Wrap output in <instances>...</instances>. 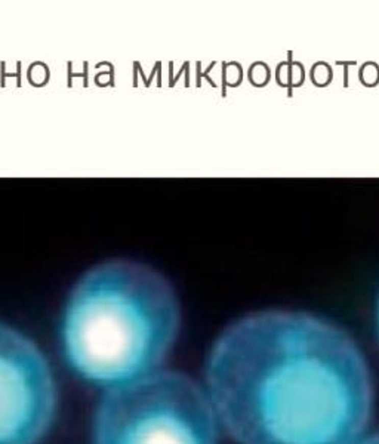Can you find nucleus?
<instances>
[{
	"label": "nucleus",
	"mask_w": 379,
	"mask_h": 444,
	"mask_svg": "<svg viewBox=\"0 0 379 444\" xmlns=\"http://www.w3.org/2000/svg\"><path fill=\"white\" fill-rule=\"evenodd\" d=\"M206 379L215 413L240 444H354L373 404L357 344L301 311H261L228 326Z\"/></svg>",
	"instance_id": "obj_1"
},
{
	"label": "nucleus",
	"mask_w": 379,
	"mask_h": 444,
	"mask_svg": "<svg viewBox=\"0 0 379 444\" xmlns=\"http://www.w3.org/2000/svg\"><path fill=\"white\" fill-rule=\"evenodd\" d=\"M180 323L178 298L160 273L135 260H107L70 292L62 348L83 379L114 388L156 373Z\"/></svg>",
	"instance_id": "obj_2"
},
{
	"label": "nucleus",
	"mask_w": 379,
	"mask_h": 444,
	"mask_svg": "<svg viewBox=\"0 0 379 444\" xmlns=\"http://www.w3.org/2000/svg\"><path fill=\"white\" fill-rule=\"evenodd\" d=\"M95 444H216L211 398L184 373L156 372L110 388L93 419Z\"/></svg>",
	"instance_id": "obj_3"
},
{
	"label": "nucleus",
	"mask_w": 379,
	"mask_h": 444,
	"mask_svg": "<svg viewBox=\"0 0 379 444\" xmlns=\"http://www.w3.org/2000/svg\"><path fill=\"white\" fill-rule=\"evenodd\" d=\"M57 407L45 355L18 330L0 323V444H37Z\"/></svg>",
	"instance_id": "obj_4"
},
{
	"label": "nucleus",
	"mask_w": 379,
	"mask_h": 444,
	"mask_svg": "<svg viewBox=\"0 0 379 444\" xmlns=\"http://www.w3.org/2000/svg\"><path fill=\"white\" fill-rule=\"evenodd\" d=\"M354 444H379V432L378 434L370 435V437H367V438H364V440H360L359 443Z\"/></svg>",
	"instance_id": "obj_5"
},
{
	"label": "nucleus",
	"mask_w": 379,
	"mask_h": 444,
	"mask_svg": "<svg viewBox=\"0 0 379 444\" xmlns=\"http://www.w3.org/2000/svg\"><path fill=\"white\" fill-rule=\"evenodd\" d=\"M376 322H378V333H379V304H378V314H376Z\"/></svg>",
	"instance_id": "obj_6"
}]
</instances>
